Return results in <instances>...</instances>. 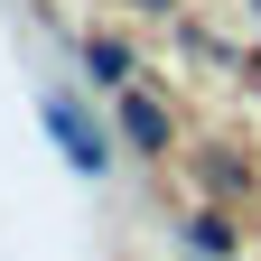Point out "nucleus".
Listing matches in <instances>:
<instances>
[{
	"label": "nucleus",
	"mask_w": 261,
	"mask_h": 261,
	"mask_svg": "<svg viewBox=\"0 0 261 261\" xmlns=\"http://www.w3.org/2000/svg\"><path fill=\"white\" fill-rule=\"evenodd\" d=\"M47 130L65 140V159H75L84 177H103V159H112V140H103V130H93V121L75 112V93H47Z\"/></svg>",
	"instance_id": "nucleus-1"
},
{
	"label": "nucleus",
	"mask_w": 261,
	"mask_h": 261,
	"mask_svg": "<svg viewBox=\"0 0 261 261\" xmlns=\"http://www.w3.org/2000/svg\"><path fill=\"white\" fill-rule=\"evenodd\" d=\"M121 140H130V149H159V159H168V112H159L149 93H130V103H121Z\"/></svg>",
	"instance_id": "nucleus-2"
},
{
	"label": "nucleus",
	"mask_w": 261,
	"mask_h": 261,
	"mask_svg": "<svg viewBox=\"0 0 261 261\" xmlns=\"http://www.w3.org/2000/svg\"><path fill=\"white\" fill-rule=\"evenodd\" d=\"M84 75H93V84H121V75H130V47H121V38H93V47H84Z\"/></svg>",
	"instance_id": "nucleus-3"
},
{
	"label": "nucleus",
	"mask_w": 261,
	"mask_h": 261,
	"mask_svg": "<svg viewBox=\"0 0 261 261\" xmlns=\"http://www.w3.org/2000/svg\"><path fill=\"white\" fill-rule=\"evenodd\" d=\"M187 243L205 252V261H233V224H224V215H196V224H187Z\"/></svg>",
	"instance_id": "nucleus-4"
}]
</instances>
